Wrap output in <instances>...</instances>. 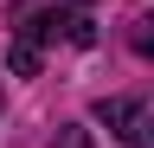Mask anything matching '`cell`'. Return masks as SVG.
Returning <instances> with one entry per match:
<instances>
[{"mask_svg":"<svg viewBox=\"0 0 154 148\" xmlns=\"http://www.w3.org/2000/svg\"><path fill=\"white\" fill-rule=\"evenodd\" d=\"M71 39V45H96V26L84 13H64V7H26L13 26V52H7V71L13 77H38L45 65V45Z\"/></svg>","mask_w":154,"mask_h":148,"instance_id":"obj_1","label":"cell"},{"mask_svg":"<svg viewBox=\"0 0 154 148\" xmlns=\"http://www.w3.org/2000/svg\"><path fill=\"white\" fill-rule=\"evenodd\" d=\"M96 122H103V129H109L122 148H141V142H154V116H148L135 97H109V103H96Z\"/></svg>","mask_w":154,"mask_h":148,"instance_id":"obj_2","label":"cell"},{"mask_svg":"<svg viewBox=\"0 0 154 148\" xmlns=\"http://www.w3.org/2000/svg\"><path fill=\"white\" fill-rule=\"evenodd\" d=\"M128 45L141 52V58H154V13H141V20H135V32H128Z\"/></svg>","mask_w":154,"mask_h":148,"instance_id":"obj_3","label":"cell"}]
</instances>
